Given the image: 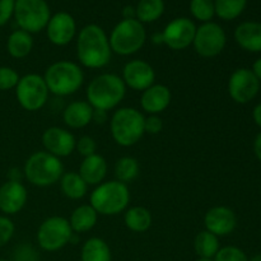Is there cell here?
Instances as JSON below:
<instances>
[{
    "instance_id": "1",
    "label": "cell",
    "mask_w": 261,
    "mask_h": 261,
    "mask_svg": "<svg viewBox=\"0 0 261 261\" xmlns=\"http://www.w3.org/2000/svg\"><path fill=\"white\" fill-rule=\"evenodd\" d=\"M112 51L103 28L97 24H87L76 37V58L82 66L102 69L111 61Z\"/></svg>"
},
{
    "instance_id": "2",
    "label": "cell",
    "mask_w": 261,
    "mask_h": 261,
    "mask_svg": "<svg viewBox=\"0 0 261 261\" xmlns=\"http://www.w3.org/2000/svg\"><path fill=\"white\" fill-rule=\"evenodd\" d=\"M126 96V86L120 75L103 73L94 76L86 91L87 102L96 110L111 111L116 109Z\"/></svg>"
},
{
    "instance_id": "3",
    "label": "cell",
    "mask_w": 261,
    "mask_h": 261,
    "mask_svg": "<svg viewBox=\"0 0 261 261\" xmlns=\"http://www.w3.org/2000/svg\"><path fill=\"white\" fill-rule=\"evenodd\" d=\"M145 116L134 107H120L110 119V132L117 145L133 147L140 142L144 132Z\"/></svg>"
},
{
    "instance_id": "4",
    "label": "cell",
    "mask_w": 261,
    "mask_h": 261,
    "mask_svg": "<svg viewBox=\"0 0 261 261\" xmlns=\"http://www.w3.org/2000/svg\"><path fill=\"white\" fill-rule=\"evenodd\" d=\"M130 191L126 184L117 180L103 181L96 186L89 196V204L98 216H117L127 209Z\"/></svg>"
},
{
    "instance_id": "5",
    "label": "cell",
    "mask_w": 261,
    "mask_h": 261,
    "mask_svg": "<svg viewBox=\"0 0 261 261\" xmlns=\"http://www.w3.org/2000/svg\"><path fill=\"white\" fill-rule=\"evenodd\" d=\"M42 76L48 92L59 97L74 94L84 83V73L79 64L69 60L53 63Z\"/></svg>"
},
{
    "instance_id": "6",
    "label": "cell",
    "mask_w": 261,
    "mask_h": 261,
    "mask_svg": "<svg viewBox=\"0 0 261 261\" xmlns=\"http://www.w3.org/2000/svg\"><path fill=\"white\" fill-rule=\"evenodd\" d=\"M64 165L60 158L46 150L35 152L27 158L23 166L24 178L33 186L48 188L59 182L63 176Z\"/></svg>"
},
{
    "instance_id": "7",
    "label": "cell",
    "mask_w": 261,
    "mask_h": 261,
    "mask_svg": "<svg viewBox=\"0 0 261 261\" xmlns=\"http://www.w3.org/2000/svg\"><path fill=\"white\" fill-rule=\"evenodd\" d=\"M112 53L120 56L137 54L147 41V32L138 19H122L117 23L109 37Z\"/></svg>"
},
{
    "instance_id": "8",
    "label": "cell",
    "mask_w": 261,
    "mask_h": 261,
    "mask_svg": "<svg viewBox=\"0 0 261 261\" xmlns=\"http://www.w3.org/2000/svg\"><path fill=\"white\" fill-rule=\"evenodd\" d=\"M13 15L19 30L31 35L45 30L51 18L50 8L45 0H15Z\"/></svg>"
},
{
    "instance_id": "9",
    "label": "cell",
    "mask_w": 261,
    "mask_h": 261,
    "mask_svg": "<svg viewBox=\"0 0 261 261\" xmlns=\"http://www.w3.org/2000/svg\"><path fill=\"white\" fill-rule=\"evenodd\" d=\"M14 91L19 106L30 112L42 109L47 103L50 94L43 76L35 73L20 76Z\"/></svg>"
},
{
    "instance_id": "10",
    "label": "cell",
    "mask_w": 261,
    "mask_h": 261,
    "mask_svg": "<svg viewBox=\"0 0 261 261\" xmlns=\"http://www.w3.org/2000/svg\"><path fill=\"white\" fill-rule=\"evenodd\" d=\"M74 232L69 221L64 217L54 216L46 218L37 229L38 246L48 252L59 251L70 244Z\"/></svg>"
},
{
    "instance_id": "11",
    "label": "cell",
    "mask_w": 261,
    "mask_h": 261,
    "mask_svg": "<svg viewBox=\"0 0 261 261\" xmlns=\"http://www.w3.org/2000/svg\"><path fill=\"white\" fill-rule=\"evenodd\" d=\"M227 36L223 28L214 22H206L196 27L193 46L199 56L205 59L216 58L224 50Z\"/></svg>"
},
{
    "instance_id": "12",
    "label": "cell",
    "mask_w": 261,
    "mask_h": 261,
    "mask_svg": "<svg viewBox=\"0 0 261 261\" xmlns=\"http://www.w3.org/2000/svg\"><path fill=\"white\" fill-rule=\"evenodd\" d=\"M260 81L251 69L240 68L231 74L228 79L229 97L237 103H249L259 93Z\"/></svg>"
},
{
    "instance_id": "13",
    "label": "cell",
    "mask_w": 261,
    "mask_h": 261,
    "mask_svg": "<svg viewBox=\"0 0 261 261\" xmlns=\"http://www.w3.org/2000/svg\"><path fill=\"white\" fill-rule=\"evenodd\" d=\"M196 25L191 19L185 17L171 20L165 27L162 35V43L171 50L181 51L190 47L195 37Z\"/></svg>"
},
{
    "instance_id": "14",
    "label": "cell",
    "mask_w": 261,
    "mask_h": 261,
    "mask_svg": "<svg viewBox=\"0 0 261 261\" xmlns=\"http://www.w3.org/2000/svg\"><path fill=\"white\" fill-rule=\"evenodd\" d=\"M121 78L126 88L129 87L133 91L143 92L154 84L155 71L148 61L135 59L125 64Z\"/></svg>"
},
{
    "instance_id": "15",
    "label": "cell",
    "mask_w": 261,
    "mask_h": 261,
    "mask_svg": "<svg viewBox=\"0 0 261 261\" xmlns=\"http://www.w3.org/2000/svg\"><path fill=\"white\" fill-rule=\"evenodd\" d=\"M42 145L46 152L58 158L69 157L75 150L76 139L69 130L59 126H51L42 134Z\"/></svg>"
},
{
    "instance_id": "16",
    "label": "cell",
    "mask_w": 261,
    "mask_h": 261,
    "mask_svg": "<svg viewBox=\"0 0 261 261\" xmlns=\"http://www.w3.org/2000/svg\"><path fill=\"white\" fill-rule=\"evenodd\" d=\"M45 30L53 45L66 46L75 37L76 23L69 13L59 12L50 18Z\"/></svg>"
},
{
    "instance_id": "17",
    "label": "cell",
    "mask_w": 261,
    "mask_h": 261,
    "mask_svg": "<svg viewBox=\"0 0 261 261\" xmlns=\"http://www.w3.org/2000/svg\"><path fill=\"white\" fill-rule=\"evenodd\" d=\"M204 226L211 233L217 237L228 236L237 226V217L231 208L217 205L209 209L204 216Z\"/></svg>"
},
{
    "instance_id": "18",
    "label": "cell",
    "mask_w": 261,
    "mask_h": 261,
    "mask_svg": "<svg viewBox=\"0 0 261 261\" xmlns=\"http://www.w3.org/2000/svg\"><path fill=\"white\" fill-rule=\"evenodd\" d=\"M28 191L23 182L9 181L0 186V212L4 216H15L25 206Z\"/></svg>"
},
{
    "instance_id": "19",
    "label": "cell",
    "mask_w": 261,
    "mask_h": 261,
    "mask_svg": "<svg viewBox=\"0 0 261 261\" xmlns=\"http://www.w3.org/2000/svg\"><path fill=\"white\" fill-rule=\"evenodd\" d=\"M172 101L171 89L165 84H153L142 92L140 107L148 115H161L168 109Z\"/></svg>"
},
{
    "instance_id": "20",
    "label": "cell",
    "mask_w": 261,
    "mask_h": 261,
    "mask_svg": "<svg viewBox=\"0 0 261 261\" xmlns=\"http://www.w3.org/2000/svg\"><path fill=\"white\" fill-rule=\"evenodd\" d=\"M107 161L101 154L96 153L89 157L83 158L79 166V176L88 186H97L103 182L107 176Z\"/></svg>"
},
{
    "instance_id": "21",
    "label": "cell",
    "mask_w": 261,
    "mask_h": 261,
    "mask_svg": "<svg viewBox=\"0 0 261 261\" xmlns=\"http://www.w3.org/2000/svg\"><path fill=\"white\" fill-rule=\"evenodd\" d=\"M93 107L87 101H74L64 109L63 120L70 129H83L92 122Z\"/></svg>"
},
{
    "instance_id": "22",
    "label": "cell",
    "mask_w": 261,
    "mask_h": 261,
    "mask_svg": "<svg viewBox=\"0 0 261 261\" xmlns=\"http://www.w3.org/2000/svg\"><path fill=\"white\" fill-rule=\"evenodd\" d=\"M234 40L239 46L250 53L261 51V23L244 22L234 31Z\"/></svg>"
},
{
    "instance_id": "23",
    "label": "cell",
    "mask_w": 261,
    "mask_h": 261,
    "mask_svg": "<svg viewBox=\"0 0 261 261\" xmlns=\"http://www.w3.org/2000/svg\"><path fill=\"white\" fill-rule=\"evenodd\" d=\"M68 221L74 233H84L94 228L98 221V213L91 204H83L71 212Z\"/></svg>"
},
{
    "instance_id": "24",
    "label": "cell",
    "mask_w": 261,
    "mask_h": 261,
    "mask_svg": "<svg viewBox=\"0 0 261 261\" xmlns=\"http://www.w3.org/2000/svg\"><path fill=\"white\" fill-rule=\"evenodd\" d=\"M124 223L130 231L135 232V233H143L152 227V213H150L149 209L144 208V206H132V208H127L125 211Z\"/></svg>"
},
{
    "instance_id": "25",
    "label": "cell",
    "mask_w": 261,
    "mask_h": 261,
    "mask_svg": "<svg viewBox=\"0 0 261 261\" xmlns=\"http://www.w3.org/2000/svg\"><path fill=\"white\" fill-rule=\"evenodd\" d=\"M33 48V37L23 30H15L8 36L7 51L12 58L24 59Z\"/></svg>"
},
{
    "instance_id": "26",
    "label": "cell",
    "mask_w": 261,
    "mask_h": 261,
    "mask_svg": "<svg viewBox=\"0 0 261 261\" xmlns=\"http://www.w3.org/2000/svg\"><path fill=\"white\" fill-rule=\"evenodd\" d=\"M59 184H60L61 193L70 200H81L88 193V185L75 171L64 172Z\"/></svg>"
},
{
    "instance_id": "27",
    "label": "cell",
    "mask_w": 261,
    "mask_h": 261,
    "mask_svg": "<svg viewBox=\"0 0 261 261\" xmlns=\"http://www.w3.org/2000/svg\"><path fill=\"white\" fill-rule=\"evenodd\" d=\"M81 259L82 261H111V250L106 241L92 237L84 242Z\"/></svg>"
},
{
    "instance_id": "28",
    "label": "cell",
    "mask_w": 261,
    "mask_h": 261,
    "mask_svg": "<svg viewBox=\"0 0 261 261\" xmlns=\"http://www.w3.org/2000/svg\"><path fill=\"white\" fill-rule=\"evenodd\" d=\"M165 12L163 0H140L135 8V18L140 23H152L162 17Z\"/></svg>"
},
{
    "instance_id": "29",
    "label": "cell",
    "mask_w": 261,
    "mask_h": 261,
    "mask_svg": "<svg viewBox=\"0 0 261 261\" xmlns=\"http://www.w3.org/2000/svg\"><path fill=\"white\" fill-rule=\"evenodd\" d=\"M194 249L199 257H208L214 259L217 252L219 251V239L216 234L211 233L206 229L199 232L194 240Z\"/></svg>"
},
{
    "instance_id": "30",
    "label": "cell",
    "mask_w": 261,
    "mask_h": 261,
    "mask_svg": "<svg viewBox=\"0 0 261 261\" xmlns=\"http://www.w3.org/2000/svg\"><path fill=\"white\" fill-rule=\"evenodd\" d=\"M140 171L139 162L137 158L130 157V155H125V157L119 158L115 163V176L116 180L120 182L130 184L138 177Z\"/></svg>"
},
{
    "instance_id": "31",
    "label": "cell",
    "mask_w": 261,
    "mask_h": 261,
    "mask_svg": "<svg viewBox=\"0 0 261 261\" xmlns=\"http://www.w3.org/2000/svg\"><path fill=\"white\" fill-rule=\"evenodd\" d=\"M247 0H216L214 9L216 14L223 20H233L242 14Z\"/></svg>"
},
{
    "instance_id": "32",
    "label": "cell",
    "mask_w": 261,
    "mask_h": 261,
    "mask_svg": "<svg viewBox=\"0 0 261 261\" xmlns=\"http://www.w3.org/2000/svg\"><path fill=\"white\" fill-rule=\"evenodd\" d=\"M190 12L193 17L200 22H212L213 17L216 15L214 2L213 0H191Z\"/></svg>"
},
{
    "instance_id": "33",
    "label": "cell",
    "mask_w": 261,
    "mask_h": 261,
    "mask_svg": "<svg viewBox=\"0 0 261 261\" xmlns=\"http://www.w3.org/2000/svg\"><path fill=\"white\" fill-rule=\"evenodd\" d=\"M19 79L20 75L15 69L10 66H0V91L2 92L15 89Z\"/></svg>"
},
{
    "instance_id": "34",
    "label": "cell",
    "mask_w": 261,
    "mask_h": 261,
    "mask_svg": "<svg viewBox=\"0 0 261 261\" xmlns=\"http://www.w3.org/2000/svg\"><path fill=\"white\" fill-rule=\"evenodd\" d=\"M214 261H249L246 254L236 246H226L219 249Z\"/></svg>"
},
{
    "instance_id": "35",
    "label": "cell",
    "mask_w": 261,
    "mask_h": 261,
    "mask_svg": "<svg viewBox=\"0 0 261 261\" xmlns=\"http://www.w3.org/2000/svg\"><path fill=\"white\" fill-rule=\"evenodd\" d=\"M75 150L82 155L83 158L89 157L92 154L97 153V142L89 135H84L76 139Z\"/></svg>"
},
{
    "instance_id": "36",
    "label": "cell",
    "mask_w": 261,
    "mask_h": 261,
    "mask_svg": "<svg viewBox=\"0 0 261 261\" xmlns=\"http://www.w3.org/2000/svg\"><path fill=\"white\" fill-rule=\"evenodd\" d=\"M15 226L12 219L7 216H0V249L13 239Z\"/></svg>"
},
{
    "instance_id": "37",
    "label": "cell",
    "mask_w": 261,
    "mask_h": 261,
    "mask_svg": "<svg viewBox=\"0 0 261 261\" xmlns=\"http://www.w3.org/2000/svg\"><path fill=\"white\" fill-rule=\"evenodd\" d=\"M13 261H40L38 252L31 245L23 244L15 247Z\"/></svg>"
},
{
    "instance_id": "38",
    "label": "cell",
    "mask_w": 261,
    "mask_h": 261,
    "mask_svg": "<svg viewBox=\"0 0 261 261\" xmlns=\"http://www.w3.org/2000/svg\"><path fill=\"white\" fill-rule=\"evenodd\" d=\"M163 121L160 115H149L144 119V132L145 134L157 135L162 132Z\"/></svg>"
},
{
    "instance_id": "39",
    "label": "cell",
    "mask_w": 261,
    "mask_h": 261,
    "mask_svg": "<svg viewBox=\"0 0 261 261\" xmlns=\"http://www.w3.org/2000/svg\"><path fill=\"white\" fill-rule=\"evenodd\" d=\"M15 0H0V27L7 24L14 14Z\"/></svg>"
},
{
    "instance_id": "40",
    "label": "cell",
    "mask_w": 261,
    "mask_h": 261,
    "mask_svg": "<svg viewBox=\"0 0 261 261\" xmlns=\"http://www.w3.org/2000/svg\"><path fill=\"white\" fill-rule=\"evenodd\" d=\"M109 120V112L103 111V110H96L93 109V114H92V122H96L98 125H103Z\"/></svg>"
},
{
    "instance_id": "41",
    "label": "cell",
    "mask_w": 261,
    "mask_h": 261,
    "mask_svg": "<svg viewBox=\"0 0 261 261\" xmlns=\"http://www.w3.org/2000/svg\"><path fill=\"white\" fill-rule=\"evenodd\" d=\"M7 177L9 181H17V182H22V180L24 178V173H23V170L18 167H13L8 171Z\"/></svg>"
},
{
    "instance_id": "42",
    "label": "cell",
    "mask_w": 261,
    "mask_h": 261,
    "mask_svg": "<svg viewBox=\"0 0 261 261\" xmlns=\"http://www.w3.org/2000/svg\"><path fill=\"white\" fill-rule=\"evenodd\" d=\"M122 15H124V19H134V18H135V8L127 5V7H125L124 10H122ZM135 19H137V18H135Z\"/></svg>"
},
{
    "instance_id": "43",
    "label": "cell",
    "mask_w": 261,
    "mask_h": 261,
    "mask_svg": "<svg viewBox=\"0 0 261 261\" xmlns=\"http://www.w3.org/2000/svg\"><path fill=\"white\" fill-rule=\"evenodd\" d=\"M254 152H255V155L257 157V160L261 162V133L257 135L256 139H255L254 142Z\"/></svg>"
},
{
    "instance_id": "44",
    "label": "cell",
    "mask_w": 261,
    "mask_h": 261,
    "mask_svg": "<svg viewBox=\"0 0 261 261\" xmlns=\"http://www.w3.org/2000/svg\"><path fill=\"white\" fill-rule=\"evenodd\" d=\"M252 117H254V121L257 126L261 127V103L255 106L254 111H252Z\"/></svg>"
},
{
    "instance_id": "45",
    "label": "cell",
    "mask_w": 261,
    "mask_h": 261,
    "mask_svg": "<svg viewBox=\"0 0 261 261\" xmlns=\"http://www.w3.org/2000/svg\"><path fill=\"white\" fill-rule=\"evenodd\" d=\"M251 70H252V73L256 75V78L261 82V58L257 59V60L255 61L254 65H252Z\"/></svg>"
},
{
    "instance_id": "46",
    "label": "cell",
    "mask_w": 261,
    "mask_h": 261,
    "mask_svg": "<svg viewBox=\"0 0 261 261\" xmlns=\"http://www.w3.org/2000/svg\"><path fill=\"white\" fill-rule=\"evenodd\" d=\"M249 261H261V255H256V256H254L251 260H249Z\"/></svg>"
},
{
    "instance_id": "47",
    "label": "cell",
    "mask_w": 261,
    "mask_h": 261,
    "mask_svg": "<svg viewBox=\"0 0 261 261\" xmlns=\"http://www.w3.org/2000/svg\"><path fill=\"white\" fill-rule=\"evenodd\" d=\"M196 261H214V259H208V257H199Z\"/></svg>"
},
{
    "instance_id": "48",
    "label": "cell",
    "mask_w": 261,
    "mask_h": 261,
    "mask_svg": "<svg viewBox=\"0 0 261 261\" xmlns=\"http://www.w3.org/2000/svg\"><path fill=\"white\" fill-rule=\"evenodd\" d=\"M0 261H9V260H5V259H0Z\"/></svg>"
}]
</instances>
